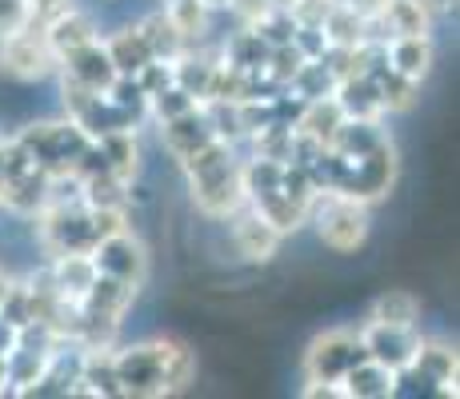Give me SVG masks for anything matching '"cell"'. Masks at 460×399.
I'll use <instances>...</instances> for the list:
<instances>
[{
  "label": "cell",
  "mask_w": 460,
  "mask_h": 399,
  "mask_svg": "<svg viewBox=\"0 0 460 399\" xmlns=\"http://www.w3.org/2000/svg\"><path fill=\"white\" fill-rule=\"evenodd\" d=\"M332 100L341 104L344 120H380V117H385V104H380V96H376L373 76H344V80H336Z\"/></svg>",
  "instance_id": "19"
},
{
  "label": "cell",
  "mask_w": 460,
  "mask_h": 399,
  "mask_svg": "<svg viewBox=\"0 0 460 399\" xmlns=\"http://www.w3.org/2000/svg\"><path fill=\"white\" fill-rule=\"evenodd\" d=\"M16 340H21V327H16L13 319L0 316V356H8V351L16 348Z\"/></svg>",
  "instance_id": "50"
},
{
  "label": "cell",
  "mask_w": 460,
  "mask_h": 399,
  "mask_svg": "<svg viewBox=\"0 0 460 399\" xmlns=\"http://www.w3.org/2000/svg\"><path fill=\"white\" fill-rule=\"evenodd\" d=\"M412 376H424L429 384H437L440 395H453L456 399V348L445 340H424L420 335V348H417V360H412Z\"/></svg>",
  "instance_id": "15"
},
{
  "label": "cell",
  "mask_w": 460,
  "mask_h": 399,
  "mask_svg": "<svg viewBox=\"0 0 460 399\" xmlns=\"http://www.w3.org/2000/svg\"><path fill=\"white\" fill-rule=\"evenodd\" d=\"M249 140H252L256 156L280 160V164H285V160H288V144H293V128H288V124H280V120H272V124H264L261 132H252Z\"/></svg>",
  "instance_id": "41"
},
{
  "label": "cell",
  "mask_w": 460,
  "mask_h": 399,
  "mask_svg": "<svg viewBox=\"0 0 460 399\" xmlns=\"http://www.w3.org/2000/svg\"><path fill=\"white\" fill-rule=\"evenodd\" d=\"M332 4L336 0H293V4H288V16H293L296 24H316V29H321V21L329 16Z\"/></svg>",
  "instance_id": "46"
},
{
  "label": "cell",
  "mask_w": 460,
  "mask_h": 399,
  "mask_svg": "<svg viewBox=\"0 0 460 399\" xmlns=\"http://www.w3.org/2000/svg\"><path fill=\"white\" fill-rule=\"evenodd\" d=\"M88 224H93V239L101 244L104 236H117L128 228V208H88Z\"/></svg>",
  "instance_id": "43"
},
{
  "label": "cell",
  "mask_w": 460,
  "mask_h": 399,
  "mask_svg": "<svg viewBox=\"0 0 460 399\" xmlns=\"http://www.w3.org/2000/svg\"><path fill=\"white\" fill-rule=\"evenodd\" d=\"M73 395H84V399H120V379H117V363H112V348H84L81 379H76Z\"/></svg>",
  "instance_id": "16"
},
{
  "label": "cell",
  "mask_w": 460,
  "mask_h": 399,
  "mask_svg": "<svg viewBox=\"0 0 460 399\" xmlns=\"http://www.w3.org/2000/svg\"><path fill=\"white\" fill-rule=\"evenodd\" d=\"M344 4H349L352 13L360 16V21H368V24H373V21H380V13H385V4H388V0H344Z\"/></svg>",
  "instance_id": "48"
},
{
  "label": "cell",
  "mask_w": 460,
  "mask_h": 399,
  "mask_svg": "<svg viewBox=\"0 0 460 399\" xmlns=\"http://www.w3.org/2000/svg\"><path fill=\"white\" fill-rule=\"evenodd\" d=\"M360 343H365V356L385 363V368L393 371H409L412 360H417V348H420V332L417 327H396V324H376V319H368L365 327H360Z\"/></svg>",
  "instance_id": "8"
},
{
  "label": "cell",
  "mask_w": 460,
  "mask_h": 399,
  "mask_svg": "<svg viewBox=\"0 0 460 399\" xmlns=\"http://www.w3.org/2000/svg\"><path fill=\"white\" fill-rule=\"evenodd\" d=\"M189 192H192L197 212H205L212 220H233L249 204L244 200V184H241V164L225 168V172L200 176V180H189Z\"/></svg>",
  "instance_id": "9"
},
{
  "label": "cell",
  "mask_w": 460,
  "mask_h": 399,
  "mask_svg": "<svg viewBox=\"0 0 460 399\" xmlns=\"http://www.w3.org/2000/svg\"><path fill=\"white\" fill-rule=\"evenodd\" d=\"M249 208H252V212H261V216L269 220L272 228H280L285 236L308 224V208H305V204H296V200H288L280 188H277V192H269V196L249 200Z\"/></svg>",
  "instance_id": "32"
},
{
  "label": "cell",
  "mask_w": 460,
  "mask_h": 399,
  "mask_svg": "<svg viewBox=\"0 0 460 399\" xmlns=\"http://www.w3.org/2000/svg\"><path fill=\"white\" fill-rule=\"evenodd\" d=\"M57 52L49 48V37L44 29H32V24H21L16 32H8L0 40V68L16 80H44L57 73Z\"/></svg>",
  "instance_id": "5"
},
{
  "label": "cell",
  "mask_w": 460,
  "mask_h": 399,
  "mask_svg": "<svg viewBox=\"0 0 460 399\" xmlns=\"http://www.w3.org/2000/svg\"><path fill=\"white\" fill-rule=\"evenodd\" d=\"M432 56H437V52H432L429 37H393V40H385L388 68H396V73L409 76V80H424V76H429Z\"/></svg>",
  "instance_id": "22"
},
{
  "label": "cell",
  "mask_w": 460,
  "mask_h": 399,
  "mask_svg": "<svg viewBox=\"0 0 460 399\" xmlns=\"http://www.w3.org/2000/svg\"><path fill=\"white\" fill-rule=\"evenodd\" d=\"M244 29H252L256 37H261L264 44H288L293 40V32H296V21L288 16V8H269V13L261 16V21H252V24H244Z\"/></svg>",
  "instance_id": "42"
},
{
  "label": "cell",
  "mask_w": 460,
  "mask_h": 399,
  "mask_svg": "<svg viewBox=\"0 0 460 399\" xmlns=\"http://www.w3.org/2000/svg\"><path fill=\"white\" fill-rule=\"evenodd\" d=\"M341 392H344V399H393L401 392V371H393V368H385V363L365 356L344 371Z\"/></svg>",
  "instance_id": "13"
},
{
  "label": "cell",
  "mask_w": 460,
  "mask_h": 399,
  "mask_svg": "<svg viewBox=\"0 0 460 399\" xmlns=\"http://www.w3.org/2000/svg\"><path fill=\"white\" fill-rule=\"evenodd\" d=\"M388 140V132L380 128V120H341V128L332 132L329 148L341 152L344 160H360L368 156L373 148H380Z\"/></svg>",
  "instance_id": "23"
},
{
  "label": "cell",
  "mask_w": 460,
  "mask_h": 399,
  "mask_svg": "<svg viewBox=\"0 0 460 399\" xmlns=\"http://www.w3.org/2000/svg\"><path fill=\"white\" fill-rule=\"evenodd\" d=\"M101 44H104V52H109L117 76H137L140 68L153 60V52H148V44H145V37H140V29H120V32H112L109 40H101Z\"/></svg>",
  "instance_id": "27"
},
{
  "label": "cell",
  "mask_w": 460,
  "mask_h": 399,
  "mask_svg": "<svg viewBox=\"0 0 460 399\" xmlns=\"http://www.w3.org/2000/svg\"><path fill=\"white\" fill-rule=\"evenodd\" d=\"M16 144L32 156V164L49 176H68L76 172L81 156L88 152V132L81 128L76 120H40V124H29V128L16 132Z\"/></svg>",
  "instance_id": "2"
},
{
  "label": "cell",
  "mask_w": 460,
  "mask_h": 399,
  "mask_svg": "<svg viewBox=\"0 0 460 399\" xmlns=\"http://www.w3.org/2000/svg\"><path fill=\"white\" fill-rule=\"evenodd\" d=\"M161 140H164V148H168V152H172L176 160L189 156V152H197L200 144H208V140H212V128H208L205 108H192V112H184V117L161 120Z\"/></svg>",
  "instance_id": "21"
},
{
  "label": "cell",
  "mask_w": 460,
  "mask_h": 399,
  "mask_svg": "<svg viewBox=\"0 0 460 399\" xmlns=\"http://www.w3.org/2000/svg\"><path fill=\"white\" fill-rule=\"evenodd\" d=\"M192 108H200V100L184 92L181 84H168V88H161V92L148 96V117H153L156 124L172 120V117H184V112H192Z\"/></svg>",
  "instance_id": "37"
},
{
  "label": "cell",
  "mask_w": 460,
  "mask_h": 399,
  "mask_svg": "<svg viewBox=\"0 0 460 399\" xmlns=\"http://www.w3.org/2000/svg\"><path fill=\"white\" fill-rule=\"evenodd\" d=\"M368 319H376V324H396V327H417L420 324V299L412 296V291H401V288L380 291Z\"/></svg>",
  "instance_id": "33"
},
{
  "label": "cell",
  "mask_w": 460,
  "mask_h": 399,
  "mask_svg": "<svg viewBox=\"0 0 460 399\" xmlns=\"http://www.w3.org/2000/svg\"><path fill=\"white\" fill-rule=\"evenodd\" d=\"M200 4H205V8H208V13H225V8H228V4H233V0H200Z\"/></svg>",
  "instance_id": "53"
},
{
  "label": "cell",
  "mask_w": 460,
  "mask_h": 399,
  "mask_svg": "<svg viewBox=\"0 0 460 399\" xmlns=\"http://www.w3.org/2000/svg\"><path fill=\"white\" fill-rule=\"evenodd\" d=\"M164 4H168V0H164Z\"/></svg>",
  "instance_id": "57"
},
{
  "label": "cell",
  "mask_w": 460,
  "mask_h": 399,
  "mask_svg": "<svg viewBox=\"0 0 460 399\" xmlns=\"http://www.w3.org/2000/svg\"><path fill=\"white\" fill-rule=\"evenodd\" d=\"M96 152L104 156L109 172H117L120 180L132 184V176L140 172V144H137V132L125 128V132H104V136L93 140Z\"/></svg>",
  "instance_id": "24"
},
{
  "label": "cell",
  "mask_w": 460,
  "mask_h": 399,
  "mask_svg": "<svg viewBox=\"0 0 460 399\" xmlns=\"http://www.w3.org/2000/svg\"><path fill=\"white\" fill-rule=\"evenodd\" d=\"M164 13L172 16V21H176V29H181V32H184V37H189L192 44H197V40L208 32V16H212V13H208L205 4H200V0H168V4H164Z\"/></svg>",
  "instance_id": "38"
},
{
  "label": "cell",
  "mask_w": 460,
  "mask_h": 399,
  "mask_svg": "<svg viewBox=\"0 0 460 399\" xmlns=\"http://www.w3.org/2000/svg\"><path fill=\"white\" fill-rule=\"evenodd\" d=\"M137 84L145 88V96L161 92V88L172 84V65H164V60H148V65L137 73Z\"/></svg>",
  "instance_id": "45"
},
{
  "label": "cell",
  "mask_w": 460,
  "mask_h": 399,
  "mask_svg": "<svg viewBox=\"0 0 460 399\" xmlns=\"http://www.w3.org/2000/svg\"><path fill=\"white\" fill-rule=\"evenodd\" d=\"M264 56H269V44L256 37L252 29H241L233 40L225 44V52H220V60L233 65V68H241V73H261Z\"/></svg>",
  "instance_id": "35"
},
{
  "label": "cell",
  "mask_w": 460,
  "mask_h": 399,
  "mask_svg": "<svg viewBox=\"0 0 460 399\" xmlns=\"http://www.w3.org/2000/svg\"><path fill=\"white\" fill-rule=\"evenodd\" d=\"M365 360V343H360L357 332H344V327H332V332L316 335L305 351V379H324V384H341L344 371L352 363Z\"/></svg>",
  "instance_id": "6"
},
{
  "label": "cell",
  "mask_w": 460,
  "mask_h": 399,
  "mask_svg": "<svg viewBox=\"0 0 460 399\" xmlns=\"http://www.w3.org/2000/svg\"><path fill=\"white\" fill-rule=\"evenodd\" d=\"M104 96H109L117 108H125L137 124L148 117V96H145V88L137 84V76H117L109 88H104Z\"/></svg>",
  "instance_id": "40"
},
{
  "label": "cell",
  "mask_w": 460,
  "mask_h": 399,
  "mask_svg": "<svg viewBox=\"0 0 460 399\" xmlns=\"http://www.w3.org/2000/svg\"><path fill=\"white\" fill-rule=\"evenodd\" d=\"M8 288H13V276H8V272H4V268H0V304H4Z\"/></svg>",
  "instance_id": "54"
},
{
  "label": "cell",
  "mask_w": 460,
  "mask_h": 399,
  "mask_svg": "<svg viewBox=\"0 0 460 399\" xmlns=\"http://www.w3.org/2000/svg\"><path fill=\"white\" fill-rule=\"evenodd\" d=\"M140 288H132V283L117 280V276H104V272H96V280L88 283V291L81 296V312L84 316H96V319H125V312L132 308V299H137Z\"/></svg>",
  "instance_id": "14"
},
{
  "label": "cell",
  "mask_w": 460,
  "mask_h": 399,
  "mask_svg": "<svg viewBox=\"0 0 460 399\" xmlns=\"http://www.w3.org/2000/svg\"><path fill=\"white\" fill-rule=\"evenodd\" d=\"M373 84H376V96H380V104H385V112H409L420 96V80L401 76L396 68H388V60L373 73Z\"/></svg>",
  "instance_id": "31"
},
{
  "label": "cell",
  "mask_w": 460,
  "mask_h": 399,
  "mask_svg": "<svg viewBox=\"0 0 460 399\" xmlns=\"http://www.w3.org/2000/svg\"><path fill=\"white\" fill-rule=\"evenodd\" d=\"M305 65V56L296 52V44L288 40V44H272L269 48V56H264V68L261 73L272 80V84H280V88H288L293 84V76H296V68Z\"/></svg>",
  "instance_id": "39"
},
{
  "label": "cell",
  "mask_w": 460,
  "mask_h": 399,
  "mask_svg": "<svg viewBox=\"0 0 460 399\" xmlns=\"http://www.w3.org/2000/svg\"><path fill=\"white\" fill-rule=\"evenodd\" d=\"M73 120H76V124H81V128L88 132V140L104 136V132H125V128H132V132H137V128H140V124L132 120L125 108H117V104H112V100H109V96H104V92H96L93 100H88L84 108L76 112V117H73Z\"/></svg>",
  "instance_id": "25"
},
{
  "label": "cell",
  "mask_w": 460,
  "mask_h": 399,
  "mask_svg": "<svg viewBox=\"0 0 460 399\" xmlns=\"http://www.w3.org/2000/svg\"><path fill=\"white\" fill-rule=\"evenodd\" d=\"M393 184H396V148H393V140H385V144L373 148L368 156L349 160V168H344L341 184H336L332 192L352 196L373 208L376 200H385L388 192H393Z\"/></svg>",
  "instance_id": "4"
},
{
  "label": "cell",
  "mask_w": 460,
  "mask_h": 399,
  "mask_svg": "<svg viewBox=\"0 0 460 399\" xmlns=\"http://www.w3.org/2000/svg\"><path fill=\"white\" fill-rule=\"evenodd\" d=\"M120 379V399H161L181 395L197 376V360H192L189 343L172 340V335H156V340H140L128 348H112Z\"/></svg>",
  "instance_id": "1"
},
{
  "label": "cell",
  "mask_w": 460,
  "mask_h": 399,
  "mask_svg": "<svg viewBox=\"0 0 460 399\" xmlns=\"http://www.w3.org/2000/svg\"><path fill=\"white\" fill-rule=\"evenodd\" d=\"M332 88H336V76L329 73V65H324V60H305V65L296 68L288 92L300 96V100H316V96H332Z\"/></svg>",
  "instance_id": "36"
},
{
  "label": "cell",
  "mask_w": 460,
  "mask_h": 399,
  "mask_svg": "<svg viewBox=\"0 0 460 399\" xmlns=\"http://www.w3.org/2000/svg\"><path fill=\"white\" fill-rule=\"evenodd\" d=\"M429 13H456V0H424Z\"/></svg>",
  "instance_id": "51"
},
{
  "label": "cell",
  "mask_w": 460,
  "mask_h": 399,
  "mask_svg": "<svg viewBox=\"0 0 460 399\" xmlns=\"http://www.w3.org/2000/svg\"><path fill=\"white\" fill-rule=\"evenodd\" d=\"M272 4H277V8H288V4H293V0H272Z\"/></svg>",
  "instance_id": "56"
},
{
  "label": "cell",
  "mask_w": 460,
  "mask_h": 399,
  "mask_svg": "<svg viewBox=\"0 0 460 399\" xmlns=\"http://www.w3.org/2000/svg\"><path fill=\"white\" fill-rule=\"evenodd\" d=\"M432 32V13L424 0H388L380 21L368 24L373 40H393V37H429Z\"/></svg>",
  "instance_id": "11"
},
{
  "label": "cell",
  "mask_w": 460,
  "mask_h": 399,
  "mask_svg": "<svg viewBox=\"0 0 460 399\" xmlns=\"http://www.w3.org/2000/svg\"><path fill=\"white\" fill-rule=\"evenodd\" d=\"M305 395L308 399H344L341 384H324V379H305Z\"/></svg>",
  "instance_id": "49"
},
{
  "label": "cell",
  "mask_w": 460,
  "mask_h": 399,
  "mask_svg": "<svg viewBox=\"0 0 460 399\" xmlns=\"http://www.w3.org/2000/svg\"><path fill=\"white\" fill-rule=\"evenodd\" d=\"M0 180H4V140H0Z\"/></svg>",
  "instance_id": "55"
},
{
  "label": "cell",
  "mask_w": 460,
  "mask_h": 399,
  "mask_svg": "<svg viewBox=\"0 0 460 399\" xmlns=\"http://www.w3.org/2000/svg\"><path fill=\"white\" fill-rule=\"evenodd\" d=\"M228 8L241 16V24H252V21H261V16L269 13V8H277V4H272V0H233Z\"/></svg>",
  "instance_id": "47"
},
{
  "label": "cell",
  "mask_w": 460,
  "mask_h": 399,
  "mask_svg": "<svg viewBox=\"0 0 460 399\" xmlns=\"http://www.w3.org/2000/svg\"><path fill=\"white\" fill-rule=\"evenodd\" d=\"M68 8H73V0H29V16H24V24H32V29H49L57 16H65Z\"/></svg>",
  "instance_id": "44"
},
{
  "label": "cell",
  "mask_w": 460,
  "mask_h": 399,
  "mask_svg": "<svg viewBox=\"0 0 460 399\" xmlns=\"http://www.w3.org/2000/svg\"><path fill=\"white\" fill-rule=\"evenodd\" d=\"M321 32L329 40V48H357L360 40H368V21H360L344 0H336L329 8V16L321 21Z\"/></svg>",
  "instance_id": "29"
},
{
  "label": "cell",
  "mask_w": 460,
  "mask_h": 399,
  "mask_svg": "<svg viewBox=\"0 0 460 399\" xmlns=\"http://www.w3.org/2000/svg\"><path fill=\"white\" fill-rule=\"evenodd\" d=\"M308 220L316 224V232H321V239L332 252H357V247H365L368 224H373L368 220V204L341 196V192H321L313 200Z\"/></svg>",
  "instance_id": "3"
},
{
  "label": "cell",
  "mask_w": 460,
  "mask_h": 399,
  "mask_svg": "<svg viewBox=\"0 0 460 399\" xmlns=\"http://www.w3.org/2000/svg\"><path fill=\"white\" fill-rule=\"evenodd\" d=\"M49 276H52V283H57L60 296H65V299H76V304H81V296L88 291V283L96 280L93 252H60V256H52Z\"/></svg>",
  "instance_id": "20"
},
{
  "label": "cell",
  "mask_w": 460,
  "mask_h": 399,
  "mask_svg": "<svg viewBox=\"0 0 460 399\" xmlns=\"http://www.w3.org/2000/svg\"><path fill=\"white\" fill-rule=\"evenodd\" d=\"M93 264H96V272L125 280L132 288H145V280H148V247L132 236V228H125L117 236H104L93 247Z\"/></svg>",
  "instance_id": "7"
},
{
  "label": "cell",
  "mask_w": 460,
  "mask_h": 399,
  "mask_svg": "<svg viewBox=\"0 0 460 399\" xmlns=\"http://www.w3.org/2000/svg\"><path fill=\"white\" fill-rule=\"evenodd\" d=\"M0 395H8V360L0 356Z\"/></svg>",
  "instance_id": "52"
},
{
  "label": "cell",
  "mask_w": 460,
  "mask_h": 399,
  "mask_svg": "<svg viewBox=\"0 0 460 399\" xmlns=\"http://www.w3.org/2000/svg\"><path fill=\"white\" fill-rule=\"evenodd\" d=\"M233 239H236V252H241L249 264H269L272 256L280 252V244H285V232L272 228L261 212H252L249 204H244V208L233 216Z\"/></svg>",
  "instance_id": "10"
},
{
  "label": "cell",
  "mask_w": 460,
  "mask_h": 399,
  "mask_svg": "<svg viewBox=\"0 0 460 399\" xmlns=\"http://www.w3.org/2000/svg\"><path fill=\"white\" fill-rule=\"evenodd\" d=\"M57 73H65V76L81 80V84L96 88V92H104V88H109L112 80H117V68H112V60H109V52H104L101 37L88 40L84 48L68 52V56L57 65Z\"/></svg>",
  "instance_id": "17"
},
{
  "label": "cell",
  "mask_w": 460,
  "mask_h": 399,
  "mask_svg": "<svg viewBox=\"0 0 460 399\" xmlns=\"http://www.w3.org/2000/svg\"><path fill=\"white\" fill-rule=\"evenodd\" d=\"M341 120H344L341 104H336L332 96H316V100H305V108H300L296 132H305V136L321 140V144L329 148V140H332V132L341 128Z\"/></svg>",
  "instance_id": "30"
},
{
  "label": "cell",
  "mask_w": 460,
  "mask_h": 399,
  "mask_svg": "<svg viewBox=\"0 0 460 399\" xmlns=\"http://www.w3.org/2000/svg\"><path fill=\"white\" fill-rule=\"evenodd\" d=\"M236 156H233V144H225V140L212 136L208 144H200L197 152L181 156V168L189 180H200V176H212V172H225V168H233Z\"/></svg>",
  "instance_id": "34"
},
{
  "label": "cell",
  "mask_w": 460,
  "mask_h": 399,
  "mask_svg": "<svg viewBox=\"0 0 460 399\" xmlns=\"http://www.w3.org/2000/svg\"><path fill=\"white\" fill-rule=\"evenodd\" d=\"M140 37H145L148 52H153V60H164V65H176V60L184 56V52L192 48V40L184 37L181 29H176V21L164 13V8H156V13H148L145 21L137 24Z\"/></svg>",
  "instance_id": "18"
},
{
  "label": "cell",
  "mask_w": 460,
  "mask_h": 399,
  "mask_svg": "<svg viewBox=\"0 0 460 399\" xmlns=\"http://www.w3.org/2000/svg\"><path fill=\"white\" fill-rule=\"evenodd\" d=\"M81 196L88 208H128L132 192H128V180H120L117 172L96 168V172L81 176Z\"/></svg>",
  "instance_id": "28"
},
{
  "label": "cell",
  "mask_w": 460,
  "mask_h": 399,
  "mask_svg": "<svg viewBox=\"0 0 460 399\" xmlns=\"http://www.w3.org/2000/svg\"><path fill=\"white\" fill-rule=\"evenodd\" d=\"M49 184L52 176L40 172V168H24L16 176H4L0 180V208L16 212V216H37L49 204Z\"/></svg>",
  "instance_id": "12"
},
{
  "label": "cell",
  "mask_w": 460,
  "mask_h": 399,
  "mask_svg": "<svg viewBox=\"0 0 460 399\" xmlns=\"http://www.w3.org/2000/svg\"><path fill=\"white\" fill-rule=\"evenodd\" d=\"M44 37H49V48L57 52V60H65L68 52H76V48H84L88 40H96V29L81 8H68L65 16H57V21L44 29Z\"/></svg>",
  "instance_id": "26"
}]
</instances>
